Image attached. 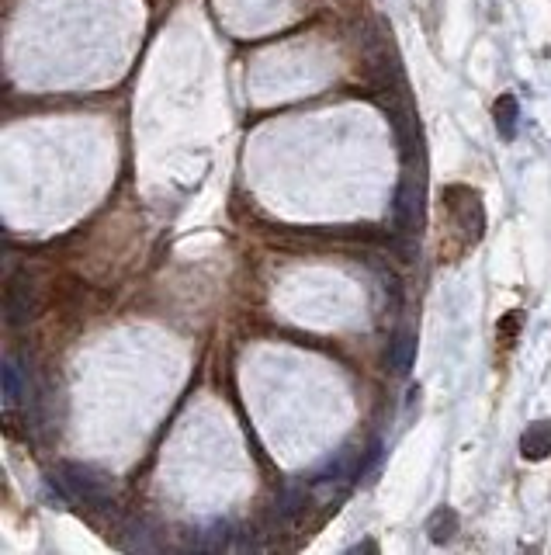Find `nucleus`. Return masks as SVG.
<instances>
[{
  "label": "nucleus",
  "instance_id": "39448f33",
  "mask_svg": "<svg viewBox=\"0 0 551 555\" xmlns=\"http://www.w3.org/2000/svg\"><path fill=\"white\" fill-rule=\"evenodd\" d=\"M413 358H416V337L409 327H399L392 333L389 340V351H385V361H389V372L392 375H406L409 368H413Z\"/></svg>",
  "mask_w": 551,
  "mask_h": 555
},
{
  "label": "nucleus",
  "instance_id": "9d476101",
  "mask_svg": "<svg viewBox=\"0 0 551 555\" xmlns=\"http://www.w3.org/2000/svg\"><path fill=\"white\" fill-rule=\"evenodd\" d=\"M302 503H305V490L292 483V486H285V490H281V497H278V503H274V510H278L285 521H292V517L302 510Z\"/></svg>",
  "mask_w": 551,
  "mask_h": 555
},
{
  "label": "nucleus",
  "instance_id": "423d86ee",
  "mask_svg": "<svg viewBox=\"0 0 551 555\" xmlns=\"http://www.w3.org/2000/svg\"><path fill=\"white\" fill-rule=\"evenodd\" d=\"M520 455L531 458V462H541V458L551 455V420H538L524 431L520 438Z\"/></svg>",
  "mask_w": 551,
  "mask_h": 555
},
{
  "label": "nucleus",
  "instance_id": "1a4fd4ad",
  "mask_svg": "<svg viewBox=\"0 0 551 555\" xmlns=\"http://www.w3.org/2000/svg\"><path fill=\"white\" fill-rule=\"evenodd\" d=\"M229 524H208L205 531L198 535V549H205V552H222V549H229Z\"/></svg>",
  "mask_w": 551,
  "mask_h": 555
},
{
  "label": "nucleus",
  "instance_id": "f03ea898",
  "mask_svg": "<svg viewBox=\"0 0 551 555\" xmlns=\"http://www.w3.org/2000/svg\"><path fill=\"white\" fill-rule=\"evenodd\" d=\"M39 313V285H35L32 275H14L7 281L4 288V320L11 323V327H18V323H28L32 316Z\"/></svg>",
  "mask_w": 551,
  "mask_h": 555
},
{
  "label": "nucleus",
  "instance_id": "20e7f679",
  "mask_svg": "<svg viewBox=\"0 0 551 555\" xmlns=\"http://www.w3.org/2000/svg\"><path fill=\"white\" fill-rule=\"evenodd\" d=\"M420 209H423V188L420 181H402L396 191V202H392V219H396V229L402 236H413L420 229Z\"/></svg>",
  "mask_w": 551,
  "mask_h": 555
},
{
  "label": "nucleus",
  "instance_id": "6e6552de",
  "mask_svg": "<svg viewBox=\"0 0 551 555\" xmlns=\"http://www.w3.org/2000/svg\"><path fill=\"white\" fill-rule=\"evenodd\" d=\"M427 531H430V542H451L454 531H458V514H454L451 507L437 510V514L430 517Z\"/></svg>",
  "mask_w": 551,
  "mask_h": 555
},
{
  "label": "nucleus",
  "instance_id": "0eeeda50",
  "mask_svg": "<svg viewBox=\"0 0 551 555\" xmlns=\"http://www.w3.org/2000/svg\"><path fill=\"white\" fill-rule=\"evenodd\" d=\"M493 118H496V129H500L503 139H513V136H517V122H520V105H517V98H513V94H503V98H496Z\"/></svg>",
  "mask_w": 551,
  "mask_h": 555
},
{
  "label": "nucleus",
  "instance_id": "7ed1b4c3",
  "mask_svg": "<svg viewBox=\"0 0 551 555\" xmlns=\"http://www.w3.org/2000/svg\"><path fill=\"white\" fill-rule=\"evenodd\" d=\"M448 202H451V212H454V222L461 226V233H465L468 243H479L482 233H486V212H482V202L475 191L468 188H451L448 191Z\"/></svg>",
  "mask_w": 551,
  "mask_h": 555
},
{
  "label": "nucleus",
  "instance_id": "f257e3e1",
  "mask_svg": "<svg viewBox=\"0 0 551 555\" xmlns=\"http://www.w3.org/2000/svg\"><path fill=\"white\" fill-rule=\"evenodd\" d=\"M59 483L77 500L91 503V507H111V483L101 472L87 469V465H77V462L59 465Z\"/></svg>",
  "mask_w": 551,
  "mask_h": 555
}]
</instances>
